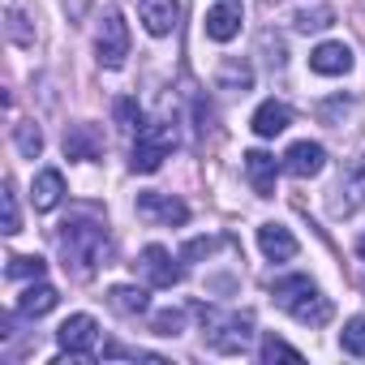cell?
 <instances>
[{
  "mask_svg": "<svg viewBox=\"0 0 365 365\" xmlns=\"http://www.w3.org/2000/svg\"><path fill=\"white\" fill-rule=\"evenodd\" d=\"M155 335H180V327H185V314L180 309H163V314H155Z\"/></svg>",
  "mask_w": 365,
  "mask_h": 365,
  "instance_id": "obj_27",
  "label": "cell"
},
{
  "mask_svg": "<svg viewBox=\"0 0 365 365\" xmlns=\"http://www.w3.org/2000/svg\"><path fill=\"white\" fill-rule=\"evenodd\" d=\"M56 301H61V292H56L52 284L35 279V284L18 297V314H26V318H43V314H52V309H56Z\"/></svg>",
  "mask_w": 365,
  "mask_h": 365,
  "instance_id": "obj_18",
  "label": "cell"
},
{
  "mask_svg": "<svg viewBox=\"0 0 365 365\" xmlns=\"http://www.w3.org/2000/svg\"><path fill=\"white\" fill-rule=\"evenodd\" d=\"M339 348L352 352V356H365V314H356V318L344 322V331H339Z\"/></svg>",
  "mask_w": 365,
  "mask_h": 365,
  "instance_id": "obj_23",
  "label": "cell"
},
{
  "mask_svg": "<svg viewBox=\"0 0 365 365\" xmlns=\"http://www.w3.org/2000/svg\"><path fill=\"white\" fill-rule=\"evenodd\" d=\"M108 301H112V309H116V314H129V318H138V314H146V309H150L146 288H133V284H116V288L108 292Z\"/></svg>",
  "mask_w": 365,
  "mask_h": 365,
  "instance_id": "obj_19",
  "label": "cell"
},
{
  "mask_svg": "<svg viewBox=\"0 0 365 365\" xmlns=\"http://www.w3.org/2000/svg\"><path fill=\"white\" fill-rule=\"evenodd\" d=\"M309 69H314V73H322V78H344V73L352 69V48H348V43H339V39L318 43V48L309 52Z\"/></svg>",
  "mask_w": 365,
  "mask_h": 365,
  "instance_id": "obj_10",
  "label": "cell"
},
{
  "mask_svg": "<svg viewBox=\"0 0 365 365\" xmlns=\"http://www.w3.org/2000/svg\"><path fill=\"white\" fill-rule=\"evenodd\" d=\"M327 168V150L318 146V142H292L288 150H284V172H292V176H318Z\"/></svg>",
  "mask_w": 365,
  "mask_h": 365,
  "instance_id": "obj_12",
  "label": "cell"
},
{
  "mask_svg": "<svg viewBox=\"0 0 365 365\" xmlns=\"http://www.w3.org/2000/svg\"><path fill=\"white\" fill-rule=\"evenodd\" d=\"M95 52H99V65L103 69H120L125 56H129V26H125V14L120 9H108L103 22H99V35H95Z\"/></svg>",
  "mask_w": 365,
  "mask_h": 365,
  "instance_id": "obj_5",
  "label": "cell"
},
{
  "mask_svg": "<svg viewBox=\"0 0 365 365\" xmlns=\"http://www.w3.org/2000/svg\"><path fill=\"white\" fill-rule=\"evenodd\" d=\"M331 22H335V14H331L327 5H314V9L305 5V9H297V14H292V26H297V31H305V35H309V31H327Z\"/></svg>",
  "mask_w": 365,
  "mask_h": 365,
  "instance_id": "obj_22",
  "label": "cell"
},
{
  "mask_svg": "<svg viewBox=\"0 0 365 365\" xmlns=\"http://www.w3.org/2000/svg\"><path fill=\"white\" fill-rule=\"evenodd\" d=\"M56 344H61L69 356H91V352H95V344H99V322H95L91 314H73V318H65V322H61Z\"/></svg>",
  "mask_w": 365,
  "mask_h": 365,
  "instance_id": "obj_6",
  "label": "cell"
},
{
  "mask_svg": "<svg viewBox=\"0 0 365 365\" xmlns=\"http://www.w3.org/2000/svg\"><path fill=\"white\" fill-rule=\"evenodd\" d=\"M14 142H18V150H22L26 159H39V150H43V133H39L31 120L14 125Z\"/></svg>",
  "mask_w": 365,
  "mask_h": 365,
  "instance_id": "obj_24",
  "label": "cell"
},
{
  "mask_svg": "<svg viewBox=\"0 0 365 365\" xmlns=\"http://www.w3.org/2000/svg\"><path fill=\"white\" fill-rule=\"evenodd\" d=\"M356 254H361V258H365V237H361V241H356Z\"/></svg>",
  "mask_w": 365,
  "mask_h": 365,
  "instance_id": "obj_32",
  "label": "cell"
},
{
  "mask_svg": "<svg viewBox=\"0 0 365 365\" xmlns=\"http://www.w3.org/2000/svg\"><path fill=\"white\" fill-rule=\"evenodd\" d=\"M172 150H176V125L172 120H146L138 129V138H133L129 168L133 172H159Z\"/></svg>",
  "mask_w": 365,
  "mask_h": 365,
  "instance_id": "obj_4",
  "label": "cell"
},
{
  "mask_svg": "<svg viewBox=\"0 0 365 365\" xmlns=\"http://www.w3.org/2000/svg\"><path fill=\"white\" fill-rule=\"evenodd\" d=\"M138 215L142 220H155V224H185L190 220V207L180 202V198H172V194L146 190V194H138Z\"/></svg>",
  "mask_w": 365,
  "mask_h": 365,
  "instance_id": "obj_9",
  "label": "cell"
},
{
  "mask_svg": "<svg viewBox=\"0 0 365 365\" xmlns=\"http://www.w3.org/2000/svg\"><path fill=\"white\" fill-rule=\"evenodd\" d=\"M91 5H95V0H65V14H69V22H82V18L91 14Z\"/></svg>",
  "mask_w": 365,
  "mask_h": 365,
  "instance_id": "obj_30",
  "label": "cell"
},
{
  "mask_svg": "<svg viewBox=\"0 0 365 365\" xmlns=\"http://www.w3.org/2000/svg\"><path fill=\"white\" fill-rule=\"evenodd\" d=\"M43 271H48V262L39 254H14L9 267H5L9 279H43Z\"/></svg>",
  "mask_w": 365,
  "mask_h": 365,
  "instance_id": "obj_21",
  "label": "cell"
},
{
  "mask_svg": "<svg viewBox=\"0 0 365 365\" xmlns=\"http://www.w3.org/2000/svg\"><path fill=\"white\" fill-rule=\"evenodd\" d=\"M138 271H142V279L146 284H155V288H176L180 284V267L172 262V254L163 250V245H146L142 254H138V262H133Z\"/></svg>",
  "mask_w": 365,
  "mask_h": 365,
  "instance_id": "obj_8",
  "label": "cell"
},
{
  "mask_svg": "<svg viewBox=\"0 0 365 365\" xmlns=\"http://www.w3.org/2000/svg\"><path fill=\"white\" fill-rule=\"evenodd\" d=\"M271 297H275V305L288 309L297 322H309V327H327V322H331V301L314 288L309 275L275 279V284H271Z\"/></svg>",
  "mask_w": 365,
  "mask_h": 365,
  "instance_id": "obj_2",
  "label": "cell"
},
{
  "mask_svg": "<svg viewBox=\"0 0 365 365\" xmlns=\"http://www.w3.org/2000/svg\"><path fill=\"white\" fill-rule=\"evenodd\" d=\"M258 245H262V254H267L271 262L297 258V237H292L284 224H262V228H258Z\"/></svg>",
  "mask_w": 365,
  "mask_h": 365,
  "instance_id": "obj_16",
  "label": "cell"
},
{
  "mask_svg": "<svg viewBox=\"0 0 365 365\" xmlns=\"http://www.w3.org/2000/svg\"><path fill=\"white\" fill-rule=\"evenodd\" d=\"M138 18H142V26H146L155 39H163V35L176 31L180 5H176V0H138Z\"/></svg>",
  "mask_w": 365,
  "mask_h": 365,
  "instance_id": "obj_11",
  "label": "cell"
},
{
  "mask_svg": "<svg viewBox=\"0 0 365 365\" xmlns=\"http://www.w3.org/2000/svg\"><path fill=\"white\" fill-rule=\"evenodd\" d=\"M241 22H245V5H241V0H220L215 9H207L202 31H207L211 43H232L241 35Z\"/></svg>",
  "mask_w": 365,
  "mask_h": 365,
  "instance_id": "obj_7",
  "label": "cell"
},
{
  "mask_svg": "<svg viewBox=\"0 0 365 365\" xmlns=\"http://www.w3.org/2000/svg\"><path fill=\"white\" fill-rule=\"evenodd\" d=\"M5 31H9V39H14V43H22V48H26V43H35V35L26 31V18H22L18 9H9V14H5Z\"/></svg>",
  "mask_w": 365,
  "mask_h": 365,
  "instance_id": "obj_28",
  "label": "cell"
},
{
  "mask_svg": "<svg viewBox=\"0 0 365 365\" xmlns=\"http://www.w3.org/2000/svg\"><path fill=\"white\" fill-rule=\"evenodd\" d=\"M198 318H202V339H207V348H215V352H224V356L245 352L250 339H254V314H245V309L220 314V309H211V305H198Z\"/></svg>",
  "mask_w": 365,
  "mask_h": 365,
  "instance_id": "obj_3",
  "label": "cell"
},
{
  "mask_svg": "<svg viewBox=\"0 0 365 365\" xmlns=\"http://www.w3.org/2000/svg\"><path fill=\"white\" fill-rule=\"evenodd\" d=\"M245 176H250V185H254L258 198H271V194H275V176H279L275 155H267V150H250V155H245Z\"/></svg>",
  "mask_w": 365,
  "mask_h": 365,
  "instance_id": "obj_13",
  "label": "cell"
},
{
  "mask_svg": "<svg viewBox=\"0 0 365 365\" xmlns=\"http://www.w3.org/2000/svg\"><path fill=\"white\" fill-rule=\"evenodd\" d=\"M103 155V133L95 125H69L65 129V159H99Z\"/></svg>",
  "mask_w": 365,
  "mask_h": 365,
  "instance_id": "obj_14",
  "label": "cell"
},
{
  "mask_svg": "<svg viewBox=\"0 0 365 365\" xmlns=\"http://www.w3.org/2000/svg\"><path fill=\"white\" fill-rule=\"evenodd\" d=\"M215 82H220V91H250V82H254V69H250V65H241V61H224Z\"/></svg>",
  "mask_w": 365,
  "mask_h": 365,
  "instance_id": "obj_20",
  "label": "cell"
},
{
  "mask_svg": "<svg viewBox=\"0 0 365 365\" xmlns=\"http://www.w3.org/2000/svg\"><path fill=\"white\" fill-rule=\"evenodd\" d=\"M254 133L258 138H279L288 125H292V112L279 103V99H267V103H258V112H254Z\"/></svg>",
  "mask_w": 365,
  "mask_h": 365,
  "instance_id": "obj_17",
  "label": "cell"
},
{
  "mask_svg": "<svg viewBox=\"0 0 365 365\" xmlns=\"http://www.w3.org/2000/svg\"><path fill=\"white\" fill-rule=\"evenodd\" d=\"M275 356H284V361H301V352H297L292 344H284V339L267 335V339H262V361H275Z\"/></svg>",
  "mask_w": 365,
  "mask_h": 365,
  "instance_id": "obj_29",
  "label": "cell"
},
{
  "mask_svg": "<svg viewBox=\"0 0 365 365\" xmlns=\"http://www.w3.org/2000/svg\"><path fill=\"white\" fill-rule=\"evenodd\" d=\"M0 202H5V232L14 237V232H22V215H18V194H14V185L5 180V194H0Z\"/></svg>",
  "mask_w": 365,
  "mask_h": 365,
  "instance_id": "obj_26",
  "label": "cell"
},
{
  "mask_svg": "<svg viewBox=\"0 0 365 365\" xmlns=\"http://www.w3.org/2000/svg\"><path fill=\"white\" fill-rule=\"evenodd\" d=\"M215 245L211 241H190V250H185V258H198V254H211Z\"/></svg>",
  "mask_w": 365,
  "mask_h": 365,
  "instance_id": "obj_31",
  "label": "cell"
},
{
  "mask_svg": "<svg viewBox=\"0 0 365 365\" xmlns=\"http://www.w3.org/2000/svg\"><path fill=\"white\" fill-rule=\"evenodd\" d=\"M116 120H120V129H142V108H138V99H116Z\"/></svg>",
  "mask_w": 365,
  "mask_h": 365,
  "instance_id": "obj_25",
  "label": "cell"
},
{
  "mask_svg": "<svg viewBox=\"0 0 365 365\" xmlns=\"http://www.w3.org/2000/svg\"><path fill=\"white\" fill-rule=\"evenodd\" d=\"M56 241H61L65 267H73L78 279H91V275L99 271V262L108 258V250H112V245H108V228H103L99 220H91V215L65 220L61 232H56Z\"/></svg>",
  "mask_w": 365,
  "mask_h": 365,
  "instance_id": "obj_1",
  "label": "cell"
},
{
  "mask_svg": "<svg viewBox=\"0 0 365 365\" xmlns=\"http://www.w3.org/2000/svg\"><path fill=\"white\" fill-rule=\"evenodd\" d=\"M61 198H65V176L56 168H43L35 176V185H31V207L35 211H56Z\"/></svg>",
  "mask_w": 365,
  "mask_h": 365,
  "instance_id": "obj_15",
  "label": "cell"
}]
</instances>
